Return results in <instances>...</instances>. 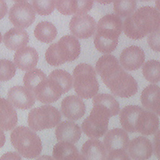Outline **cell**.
Here are the masks:
<instances>
[{"instance_id": "obj_13", "label": "cell", "mask_w": 160, "mask_h": 160, "mask_svg": "<svg viewBox=\"0 0 160 160\" xmlns=\"http://www.w3.org/2000/svg\"><path fill=\"white\" fill-rule=\"evenodd\" d=\"M145 61L142 49L138 46H131L122 50L119 56L121 66L127 71H132L140 68Z\"/></svg>"}, {"instance_id": "obj_19", "label": "cell", "mask_w": 160, "mask_h": 160, "mask_svg": "<svg viewBox=\"0 0 160 160\" xmlns=\"http://www.w3.org/2000/svg\"><path fill=\"white\" fill-rule=\"evenodd\" d=\"M93 1H56L55 6L63 15L84 14L89 11L93 5Z\"/></svg>"}, {"instance_id": "obj_1", "label": "cell", "mask_w": 160, "mask_h": 160, "mask_svg": "<svg viewBox=\"0 0 160 160\" xmlns=\"http://www.w3.org/2000/svg\"><path fill=\"white\" fill-rule=\"evenodd\" d=\"M96 71L114 95L129 98L138 92L136 81L122 68L113 55L105 54L101 56L96 62Z\"/></svg>"}, {"instance_id": "obj_7", "label": "cell", "mask_w": 160, "mask_h": 160, "mask_svg": "<svg viewBox=\"0 0 160 160\" xmlns=\"http://www.w3.org/2000/svg\"><path fill=\"white\" fill-rule=\"evenodd\" d=\"M111 117L112 114L106 108L101 105L93 104L90 114L82 123V130L91 139L99 138L106 133L109 118Z\"/></svg>"}, {"instance_id": "obj_5", "label": "cell", "mask_w": 160, "mask_h": 160, "mask_svg": "<svg viewBox=\"0 0 160 160\" xmlns=\"http://www.w3.org/2000/svg\"><path fill=\"white\" fill-rule=\"evenodd\" d=\"M10 138L13 147L25 158H36L41 152L42 145L40 138L28 127L20 126L16 128L12 131Z\"/></svg>"}, {"instance_id": "obj_34", "label": "cell", "mask_w": 160, "mask_h": 160, "mask_svg": "<svg viewBox=\"0 0 160 160\" xmlns=\"http://www.w3.org/2000/svg\"><path fill=\"white\" fill-rule=\"evenodd\" d=\"M56 1L41 0L32 1V6L34 11L39 15L48 16L51 14L55 8Z\"/></svg>"}, {"instance_id": "obj_3", "label": "cell", "mask_w": 160, "mask_h": 160, "mask_svg": "<svg viewBox=\"0 0 160 160\" xmlns=\"http://www.w3.org/2000/svg\"><path fill=\"white\" fill-rule=\"evenodd\" d=\"M122 20L116 14H108L101 18L97 24L94 44L101 52L109 54L116 48L122 32Z\"/></svg>"}, {"instance_id": "obj_12", "label": "cell", "mask_w": 160, "mask_h": 160, "mask_svg": "<svg viewBox=\"0 0 160 160\" xmlns=\"http://www.w3.org/2000/svg\"><path fill=\"white\" fill-rule=\"evenodd\" d=\"M8 99L14 107L22 110L32 108L36 101L34 93L22 86H14L10 88Z\"/></svg>"}, {"instance_id": "obj_26", "label": "cell", "mask_w": 160, "mask_h": 160, "mask_svg": "<svg viewBox=\"0 0 160 160\" xmlns=\"http://www.w3.org/2000/svg\"><path fill=\"white\" fill-rule=\"evenodd\" d=\"M34 34L38 40L45 43L52 42L58 34L56 26L49 21H41L35 27Z\"/></svg>"}, {"instance_id": "obj_29", "label": "cell", "mask_w": 160, "mask_h": 160, "mask_svg": "<svg viewBox=\"0 0 160 160\" xmlns=\"http://www.w3.org/2000/svg\"><path fill=\"white\" fill-rule=\"evenodd\" d=\"M142 72L145 79L150 82L156 83L160 81V61L151 59L142 66Z\"/></svg>"}, {"instance_id": "obj_16", "label": "cell", "mask_w": 160, "mask_h": 160, "mask_svg": "<svg viewBox=\"0 0 160 160\" xmlns=\"http://www.w3.org/2000/svg\"><path fill=\"white\" fill-rule=\"evenodd\" d=\"M103 141L108 152L115 150L127 151L129 138L126 131L120 128H114L109 130L105 134Z\"/></svg>"}, {"instance_id": "obj_30", "label": "cell", "mask_w": 160, "mask_h": 160, "mask_svg": "<svg viewBox=\"0 0 160 160\" xmlns=\"http://www.w3.org/2000/svg\"><path fill=\"white\" fill-rule=\"evenodd\" d=\"M46 78V74L42 70L40 69H34L25 73L23 82L25 87L33 92L38 85Z\"/></svg>"}, {"instance_id": "obj_25", "label": "cell", "mask_w": 160, "mask_h": 160, "mask_svg": "<svg viewBox=\"0 0 160 160\" xmlns=\"http://www.w3.org/2000/svg\"><path fill=\"white\" fill-rule=\"evenodd\" d=\"M142 109L137 105H128L123 108L119 114L120 124L123 129L129 132H136L137 118Z\"/></svg>"}, {"instance_id": "obj_36", "label": "cell", "mask_w": 160, "mask_h": 160, "mask_svg": "<svg viewBox=\"0 0 160 160\" xmlns=\"http://www.w3.org/2000/svg\"><path fill=\"white\" fill-rule=\"evenodd\" d=\"M106 160H131L127 151L115 150L108 152Z\"/></svg>"}, {"instance_id": "obj_4", "label": "cell", "mask_w": 160, "mask_h": 160, "mask_svg": "<svg viewBox=\"0 0 160 160\" xmlns=\"http://www.w3.org/2000/svg\"><path fill=\"white\" fill-rule=\"evenodd\" d=\"M80 52L81 44L78 39L72 35H66L58 42L49 46L45 53V59L49 65L58 66L67 61L75 60Z\"/></svg>"}, {"instance_id": "obj_38", "label": "cell", "mask_w": 160, "mask_h": 160, "mask_svg": "<svg viewBox=\"0 0 160 160\" xmlns=\"http://www.w3.org/2000/svg\"><path fill=\"white\" fill-rule=\"evenodd\" d=\"M0 160H22L19 153L16 152H8L0 158Z\"/></svg>"}, {"instance_id": "obj_23", "label": "cell", "mask_w": 160, "mask_h": 160, "mask_svg": "<svg viewBox=\"0 0 160 160\" xmlns=\"http://www.w3.org/2000/svg\"><path fill=\"white\" fill-rule=\"evenodd\" d=\"M18 123L16 111L11 103L0 98V128L2 131L13 129Z\"/></svg>"}, {"instance_id": "obj_18", "label": "cell", "mask_w": 160, "mask_h": 160, "mask_svg": "<svg viewBox=\"0 0 160 160\" xmlns=\"http://www.w3.org/2000/svg\"><path fill=\"white\" fill-rule=\"evenodd\" d=\"M159 125L158 116L151 111L142 109L137 118L136 130L142 135L150 136L158 131Z\"/></svg>"}, {"instance_id": "obj_33", "label": "cell", "mask_w": 160, "mask_h": 160, "mask_svg": "<svg viewBox=\"0 0 160 160\" xmlns=\"http://www.w3.org/2000/svg\"><path fill=\"white\" fill-rule=\"evenodd\" d=\"M16 66L12 61L0 59V81H7L11 79L16 74Z\"/></svg>"}, {"instance_id": "obj_8", "label": "cell", "mask_w": 160, "mask_h": 160, "mask_svg": "<svg viewBox=\"0 0 160 160\" xmlns=\"http://www.w3.org/2000/svg\"><path fill=\"white\" fill-rule=\"evenodd\" d=\"M61 120L59 111L51 105H43L31 109L28 117L29 127L34 131L50 129Z\"/></svg>"}, {"instance_id": "obj_35", "label": "cell", "mask_w": 160, "mask_h": 160, "mask_svg": "<svg viewBox=\"0 0 160 160\" xmlns=\"http://www.w3.org/2000/svg\"><path fill=\"white\" fill-rule=\"evenodd\" d=\"M147 41L152 50L160 51V29L149 34Z\"/></svg>"}, {"instance_id": "obj_31", "label": "cell", "mask_w": 160, "mask_h": 160, "mask_svg": "<svg viewBox=\"0 0 160 160\" xmlns=\"http://www.w3.org/2000/svg\"><path fill=\"white\" fill-rule=\"evenodd\" d=\"M77 152L79 151L73 144L60 141L54 145L52 151V156L54 160H63L68 156Z\"/></svg>"}, {"instance_id": "obj_11", "label": "cell", "mask_w": 160, "mask_h": 160, "mask_svg": "<svg viewBox=\"0 0 160 160\" xmlns=\"http://www.w3.org/2000/svg\"><path fill=\"white\" fill-rule=\"evenodd\" d=\"M33 93L36 99L41 102L50 104L58 101L63 92L54 81L47 78L38 85Z\"/></svg>"}, {"instance_id": "obj_37", "label": "cell", "mask_w": 160, "mask_h": 160, "mask_svg": "<svg viewBox=\"0 0 160 160\" xmlns=\"http://www.w3.org/2000/svg\"><path fill=\"white\" fill-rule=\"evenodd\" d=\"M153 150L156 158L160 160V130H158L154 136Z\"/></svg>"}, {"instance_id": "obj_21", "label": "cell", "mask_w": 160, "mask_h": 160, "mask_svg": "<svg viewBox=\"0 0 160 160\" xmlns=\"http://www.w3.org/2000/svg\"><path fill=\"white\" fill-rule=\"evenodd\" d=\"M2 40L8 49L17 51L26 47L29 42V35L24 29L12 28L5 32Z\"/></svg>"}, {"instance_id": "obj_20", "label": "cell", "mask_w": 160, "mask_h": 160, "mask_svg": "<svg viewBox=\"0 0 160 160\" xmlns=\"http://www.w3.org/2000/svg\"><path fill=\"white\" fill-rule=\"evenodd\" d=\"M80 127L72 121H64L59 123L55 130L58 141L72 144L77 142L81 136Z\"/></svg>"}, {"instance_id": "obj_2", "label": "cell", "mask_w": 160, "mask_h": 160, "mask_svg": "<svg viewBox=\"0 0 160 160\" xmlns=\"http://www.w3.org/2000/svg\"><path fill=\"white\" fill-rule=\"evenodd\" d=\"M160 28V12L152 6L138 8L126 18L123 23L125 35L130 39H141Z\"/></svg>"}, {"instance_id": "obj_32", "label": "cell", "mask_w": 160, "mask_h": 160, "mask_svg": "<svg viewBox=\"0 0 160 160\" xmlns=\"http://www.w3.org/2000/svg\"><path fill=\"white\" fill-rule=\"evenodd\" d=\"M136 8V2L135 1L124 0L114 1V11L119 17H129L135 11Z\"/></svg>"}, {"instance_id": "obj_40", "label": "cell", "mask_w": 160, "mask_h": 160, "mask_svg": "<svg viewBox=\"0 0 160 160\" xmlns=\"http://www.w3.org/2000/svg\"><path fill=\"white\" fill-rule=\"evenodd\" d=\"M63 160H85V159L81 154H79V152H77L68 156Z\"/></svg>"}, {"instance_id": "obj_24", "label": "cell", "mask_w": 160, "mask_h": 160, "mask_svg": "<svg viewBox=\"0 0 160 160\" xmlns=\"http://www.w3.org/2000/svg\"><path fill=\"white\" fill-rule=\"evenodd\" d=\"M107 152L104 144L98 139H88L81 148V154L85 160H106Z\"/></svg>"}, {"instance_id": "obj_10", "label": "cell", "mask_w": 160, "mask_h": 160, "mask_svg": "<svg viewBox=\"0 0 160 160\" xmlns=\"http://www.w3.org/2000/svg\"><path fill=\"white\" fill-rule=\"evenodd\" d=\"M96 26L95 19L87 14L74 15L69 22L71 32L79 39H87L92 36Z\"/></svg>"}, {"instance_id": "obj_44", "label": "cell", "mask_w": 160, "mask_h": 160, "mask_svg": "<svg viewBox=\"0 0 160 160\" xmlns=\"http://www.w3.org/2000/svg\"><path fill=\"white\" fill-rule=\"evenodd\" d=\"M1 41H2V34H1V33L0 32V44L1 43Z\"/></svg>"}, {"instance_id": "obj_6", "label": "cell", "mask_w": 160, "mask_h": 160, "mask_svg": "<svg viewBox=\"0 0 160 160\" xmlns=\"http://www.w3.org/2000/svg\"><path fill=\"white\" fill-rule=\"evenodd\" d=\"M73 86L79 98L90 99L99 91V82L94 68L86 63H80L73 71Z\"/></svg>"}, {"instance_id": "obj_28", "label": "cell", "mask_w": 160, "mask_h": 160, "mask_svg": "<svg viewBox=\"0 0 160 160\" xmlns=\"http://www.w3.org/2000/svg\"><path fill=\"white\" fill-rule=\"evenodd\" d=\"M93 104H98L102 106L109 111L112 116H116L120 110L119 104L117 100L109 94H96L92 99Z\"/></svg>"}, {"instance_id": "obj_15", "label": "cell", "mask_w": 160, "mask_h": 160, "mask_svg": "<svg viewBox=\"0 0 160 160\" xmlns=\"http://www.w3.org/2000/svg\"><path fill=\"white\" fill-rule=\"evenodd\" d=\"M61 111L64 117L72 121H77L85 114L86 106L79 96L70 95L64 98L61 102Z\"/></svg>"}, {"instance_id": "obj_27", "label": "cell", "mask_w": 160, "mask_h": 160, "mask_svg": "<svg viewBox=\"0 0 160 160\" xmlns=\"http://www.w3.org/2000/svg\"><path fill=\"white\" fill-rule=\"evenodd\" d=\"M54 80L62 89L63 94L68 92L72 87L73 78L66 71L62 69H55L48 76Z\"/></svg>"}, {"instance_id": "obj_22", "label": "cell", "mask_w": 160, "mask_h": 160, "mask_svg": "<svg viewBox=\"0 0 160 160\" xmlns=\"http://www.w3.org/2000/svg\"><path fill=\"white\" fill-rule=\"evenodd\" d=\"M141 101L146 109L160 116V88L158 86H146L141 92Z\"/></svg>"}, {"instance_id": "obj_9", "label": "cell", "mask_w": 160, "mask_h": 160, "mask_svg": "<svg viewBox=\"0 0 160 160\" xmlns=\"http://www.w3.org/2000/svg\"><path fill=\"white\" fill-rule=\"evenodd\" d=\"M35 19L34 9L26 1H16L9 11V19L16 28H27L34 22Z\"/></svg>"}, {"instance_id": "obj_17", "label": "cell", "mask_w": 160, "mask_h": 160, "mask_svg": "<svg viewBox=\"0 0 160 160\" xmlns=\"http://www.w3.org/2000/svg\"><path fill=\"white\" fill-rule=\"evenodd\" d=\"M38 51L31 46H26L17 50L14 56V62L16 67L28 72L34 69L38 64Z\"/></svg>"}, {"instance_id": "obj_41", "label": "cell", "mask_w": 160, "mask_h": 160, "mask_svg": "<svg viewBox=\"0 0 160 160\" xmlns=\"http://www.w3.org/2000/svg\"><path fill=\"white\" fill-rule=\"evenodd\" d=\"M6 141V137L3 131L0 128V148H2Z\"/></svg>"}, {"instance_id": "obj_43", "label": "cell", "mask_w": 160, "mask_h": 160, "mask_svg": "<svg viewBox=\"0 0 160 160\" xmlns=\"http://www.w3.org/2000/svg\"><path fill=\"white\" fill-rule=\"evenodd\" d=\"M156 4V7L158 9V11H160V1H156L155 2Z\"/></svg>"}, {"instance_id": "obj_42", "label": "cell", "mask_w": 160, "mask_h": 160, "mask_svg": "<svg viewBox=\"0 0 160 160\" xmlns=\"http://www.w3.org/2000/svg\"><path fill=\"white\" fill-rule=\"evenodd\" d=\"M36 160H54V159L48 155H42L39 157Z\"/></svg>"}, {"instance_id": "obj_39", "label": "cell", "mask_w": 160, "mask_h": 160, "mask_svg": "<svg viewBox=\"0 0 160 160\" xmlns=\"http://www.w3.org/2000/svg\"><path fill=\"white\" fill-rule=\"evenodd\" d=\"M8 12V5L4 1H0V20L2 19Z\"/></svg>"}, {"instance_id": "obj_14", "label": "cell", "mask_w": 160, "mask_h": 160, "mask_svg": "<svg viewBox=\"0 0 160 160\" xmlns=\"http://www.w3.org/2000/svg\"><path fill=\"white\" fill-rule=\"evenodd\" d=\"M127 151L133 160H148L152 156L153 147L148 138L138 136L129 142Z\"/></svg>"}]
</instances>
